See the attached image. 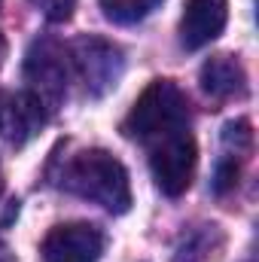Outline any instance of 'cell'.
<instances>
[{"instance_id": "obj_1", "label": "cell", "mask_w": 259, "mask_h": 262, "mask_svg": "<svg viewBox=\"0 0 259 262\" xmlns=\"http://www.w3.org/2000/svg\"><path fill=\"white\" fill-rule=\"evenodd\" d=\"M55 183L73 195L101 204L110 213H128L131 207L128 171L107 149H82L79 156L67 159Z\"/></svg>"}, {"instance_id": "obj_2", "label": "cell", "mask_w": 259, "mask_h": 262, "mask_svg": "<svg viewBox=\"0 0 259 262\" xmlns=\"http://www.w3.org/2000/svg\"><path fill=\"white\" fill-rule=\"evenodd\" d=\"M180 128H189V101L171 79H153L122 122V134L143 143Z\"/></svg>"}, {"instance_id": "obj_3", "label": "cell", "mask_w": 259, "mask_h": 262, "mask_svg": "<svg viewBox=\"0 0 259 262\" xmlns=\"http://www.w3.org/2000/svg\"><path fill=\"white\" fill-rule=\"evenodd\" d=\"M149 146V171L156 186L168 198L183 195L192 183L195 162H198V149H195V137L189 128L162 134L156 140L146 143Z\"/></svg>"}, {"instance_id": "obj_4", "label": "cell", "mask_w": 259, "mask_h": 262, "mask_svg": "<svg viewBox=\"0 0 259 262\" xmlns=\"http://www.w3.org/2000/svg\"><path fill=\"white\" fill-rule=\"evenodd\" d=\"M70 67L85 82V92L92 98H101L119 85L125 58H122V49L104 37H79L70 46Z\"/></svg>"}, {"instance_id": "obj_5", "label": "cell", "mask_w": 259, "mask_h": 262, "mask_svg": "<svg viewBox=\"0 0 259 262\" xmlns=\"http://www.w3.org/2000/svg\"><path fill=\"white\" fill-rule=\"evenodd\" d=\"M70 55L55 40H37L25 55V79L34 85V95L52 107L64 98L70 79Z\"/></svg>"}, {"instance_id": "obj_6", "label": "cell", "mask_w": 259, "mask_h": 262, "mask_svg": "<svg viewBox=\"0 0 259 262\" xmlns=\"http://www.w3.org/2000/svg\"><path fill=\"white\" fill-rule=\"evenodd\" d=\"M104 253V232L95 223H61L43 241L46 262H98Z\"/></svg>"}, {"instance_id": "obj_7", "label": "cell", "mask_w": 259, "mask_h": 262, "mask_svg": "<svg viewBox=\"0 0 259 262\" xmlns=\"http://www.w3.org/2000/svg\"><path fill=\"white\" fill-rule=\"evenodd\" d=\"M49 122L46 104L34 95V92H18V95H6L0 101V137L9 146H25L31 143L43 125Z\"/></svg>"}, {"instance_id": "obj_8", "label": "cell", "mask_w": 259, "mask_h": 262, "mask_svg": "<svg viewBox=\"0 0 259 262\" xmlns=\"http://www.w3.org/2000/svg\"><path fill=\"white\" fill-rule=\"evenodd\" d=\"M229 21V0H186L180 18V46L198 52L213 43Z\"/></svg>"}, {"instance_id": "obj_9", "label": "cell", "mask_w": 259, "mask_h": 262, "mask_svg": "<svg viewBox=\"0 0 259 262\" xmlns=\"http://www.w3.org/2000/svg\"><path fill=\"white\" fill-rule=\"evenodd\" d=\"M201 92L217 98V101H229V98H241L247 92V73L244 64L235 55H213L201 64L198 73Z\"/></svg>"}, {"instance_id": "obj_10", "label": "cell", "mask_w": 259, "mask_h": 262, "mask_svg": "<svg viewBox=\"0 0 259 262\" xmlns=\"http://www.w3.org/2000/svg\"><path fill=\"white\" fill-rule=\"evenodd\" d=\"M223 247H226L223 229L217 223H207V226L192 229L189 235H183V241L177 244L171 262H217Z\"/></svg>"}, {"instance_id": "obj_11", "label": "cell", "mask_w": 259, "mask_h": 262, "mask_svg": "<svg viewBox=\"0 0 259 262\" xmlns=\"http://www.w3.org/2000/svg\"><path fill=\"white\" fill-rule=\"evenodd\" d=\"M165 0H101L104 15L113 25H137L146 15H153Z\"/></svg>"}, {"instance_id": "obj_12", "label": "cell", "mask_w": 259, "mask_h": 262, "mask_svg": "<svg viewBox=\"0 0 259 262\" xmlns=\"http://www.w3.org/2000/svg\"><path fill=\"white\" fill-rule=\"evenodd\" d=\"M223 146H226V156L244 159L253 149V128H250V122L247 119L226 122V128H223Z\"/></svg>"}, {"instance_id": "obj_13", "label": "cell", "mask_w": 259, "mask_h": 262, "mask_svg": "<svg viewBox=\"0 0 259 262\" xmlns=\"http://www.w3.org/2000/svg\"><path fill=\"white\" fill-rule=\"evenodd\" d=\"M238 177H241V159L235 156H223L217 162V171H213V180H210V189L213 195H226L238 186Z\"/></svg>"}, {"instance_id": "obj_14", "label": "cell", "mask_w": 259, "mask_h": 262, "mask_svg": "<svg viewBox=\"0 0 259 262\" xmlns=\"http://www.w3.org/2000/svg\"><path fill=\"white\" fill-rule=\"evenodd\" d=\"M49 21H67L73 15V6L76 0H31Z\"/></svg>"}, {"instance_id": "obj_15", "label": "cell", "mask_w": 259, "mask_h": 262, "mask_svg": "<svg viewBox=\"0 0 259 262\" xmlns=\"http://www.w3.org/2000/svg\"><path fill=\"white\" fill-rule=\"evenodd\" d=\"M0 55H3V40H0Z\"/></svg>"}]
</instances>
